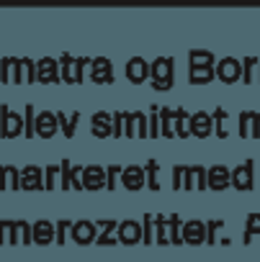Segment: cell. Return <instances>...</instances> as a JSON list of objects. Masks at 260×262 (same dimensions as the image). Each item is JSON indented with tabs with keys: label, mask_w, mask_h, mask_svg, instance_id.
Masks as SVG:
<instances>
[{
	"label": "cell",
	"mask_w": 260,
	"mask_h": 262,
	"mask_svg": "<svg viewBox=\"0 0 260 262\" xmlns=\"http://www.w3.org/2000/svg\"><path fill=\"white\" fill-rule=\"evenodd\" d=\"M173 137H181V139L191 137V116H188L186 108L173 111Z\"/></svg>",
	"instance_id": "cell-25"
},
{
	"label": "cell",
	"mask_w": 260,
	"mask_h": 262,
	"mask_svg": "<svg viewBox=\"0 0 260 262\" xmlns=\"http://www.w3.org/2000/svg\"><path fill=\"white\" fill-rule=\"evenodd\" d=\"M183 172H186L183 165H175L173 167V188L175 190H183Z\"/></svg>",
	"instance_id": "cell-50"
},
{
	"label": "cell",
	"mask_w": 260,
	"mask_h": 262,
	"mask_svg": "<svg viewBox=\"0 0 260 262\" xmlns=\"http://www.w3.org/2000/svg\"><path fill=\"white\" fill-rule=\"evenodd\" d=\"M116 242H121V244H126V247L139 244V242H142V224L134 221V219L121 221L118 229H116Z\"/></svg>",
	"instance_id": "cell-5"
},
{
	"label": "cell",
	"mask_w": 260,
	"mask_h": 262,
	"mask_svg": "<svg viewBox=\"0 0 260 262\" xmlns=\"http://www.w3.org/2000/svg\"><path fill=\"white\" fill-rule=\"evenodd\" d=\"M214 77H219L222 82H237L239 77H242V64L237 62V59H232V57H227V59H222L216 67H214Z\"/></svg>",
	"instance_id": "cell-10"
},
{
	"label": "cell",
	"mask_w": 260,
	"mask_h": 262,
	"mask_svg": "<svg viewBox=\"0 0 260 262\" xmlns=\"http://www.w3.org/2000/svg\"><path fill=\"white\" fill-rule=\"evenodd\" d=\"M257 70H260V59L247 57V59L242 62V80H245V82H255V80H257Z\"/></svg>",
	"instance_id": "cell-34"
},
{
	"label": "cell",
	"mask_w": 260,
	"mask_h": 262,
	"mask_svg": "<svg viewBox=\"0 0 260 262\" xmlns=\"http://www.w3.org/2000/svg\"><path fill=\"white\" fill-rule=\"evenodd\" d=\"M59 180V165H49L44 170V190H54Z\"/></svg>",
	"instance_id": "cell-42"
},
{
	"label": "cell",
	"mask_w": 260,
	"mask_h": 262,
	"mask_svg": "<svg viewBox=\"0 0 260 262\" xmlns=\"http://www.w3.org/2000/svg\"><path fill=\"white\" fill-rule=\"evenodd\" d=\"M150 77H152V88L157 93H168L173 88V59L157 57L155 62H150Z\"/></svg>",
	"instance_id": "cell-2"
},
{
	"label": "cell",
	"mask_w": 260,
	"mask_h": 262,
	"mask_svg": "<svg viewBox=\"0 0 260 262\" xmlns=\"http://www.w3.org/2000/svg\"><path fill=\"white\" fill-rule=\"evenodd\" d=\"M157 116H160V137L173 139V108L163 105V108L157 111Z\"/></svg>",
	"instance_id": "cell-31"
},
{
	"label": "cell",
	"mask_w": 260,
	"mask_h": 262,
	"mask_svg": "<svg viewBox=\"0 0 260 262\" xmlns=\"http://www.w3.org/2000/svg\"><path fill=\"white\" fill-rule=\"evenodd\" d=\"M31 236H34V244H52L54 242V224L47 221V219H39L36 224H31Z\"/></svg>",
	"instance_id": "cell-23"
},
{
	"label": "cell",
	"mask_w": 260,
	"mask_h": 262,
	"mask_svg": "<svg viewBox=\"0 0 260 262\" xmlns=\"http://www.w3.org/2000/svg\"><path fill=\"white\" fill-rule=\"evenodd\" d=\"M188 59H191V64L214 67V54H211V52H206V49H193V52L188 54Z\"/></svg>",
	"instance_id": "cell-38"
},
{
	"label": "cell",
	"mask_w": 260,
	"mask_h": 262,
	"mask_svg": "<svg viewBox=\"0 0 260 262\" xmlns=\"http://www.w3.org/2000/svg\"><path fill=\"white\" fill-rule=\"evenodd\" d=\"M116 229H118V221L113 219H101L95 224V244L98 247H113L118 244L116 242Z\"/></svg>",
	"instance_id": "cell-8"
},
{
	"label": "cell",
	"mask_w": 260,
	"mask_h": 262,
	"mask_svg": "<svg viewBox=\"0 0 260 262\" xmlns=\"http://www.w3.org/2000/svg\"><path fill=\"white\" fill-rule=\"evenodd\" d=\"M124 137H126V139H150V134H147V116H145L142 111L129 113Z\"/></svg>",
	"instance_id": "cell-6"
},
{
	"label": "cell",
	"mask_w": 260,
	"mask_h": 262,
	"mask_svg": "<svg viewBox=\"0 0 260 262\" xmlns=\"http://www.w3.org/2000/svg\"><path fill=\"white\" fill-rule=\"evenodd\" d=\"M211 131H214V121L206 111H198L191 116V137L206 139V137H211Z\"/></svg>",
	"instance_id": "cell-16"
},
{
	"label": "cell",
	"mask_w": 260,
	"mask_h": 262,
	"mask_svg": "<svg viewBox=\"0 0 260 262\" xmlns=\"http://www.w3.org/2000/svg\"><path fill=\"white\" fill-rule=\"evenodd\" d=\"M168 234H170V244H175V247L183 244V221L178 213L168 216Z\"/></svg>",
	"instance_id": "cell-30"
},
{
	"label": "cell",
	"mask_w": 260,
	"mask_h": 262,
	"mask_svg": "<svg viewBox=\"0 0 260 262\" xmlns=\"http://www.w3.org/2000/svg\"><path fill=\"white\" fill-rule=\"evenodd\" d=\"M121 185H124L126 190H132V193L147 188L145 167H139V165H126V167H121Z\"/></svg>",
	"instance_id": "cell-4"
},
{
	"label": "cell",
	"mask_w": 260,
	"mask_h": 262,
	"mask_svg": "<svg viewBox=\"0 0 260 262\" xmlns=\"http://www.w3.org/2000/svg\"><path fill=\"white\" fill-rule=\"evenodd\" d=\"M24 137L26 139L36 137V111H34V103H29L26 111H24Z\"/></svg>",
	"instance_id": "cell-32"
},
{
	"label": "cell",
	"mask_w": 260,
	"mask_h": 262,
	"mask_svg": "<svg viewBox=\"0 0 260 262\" xmlns=\"http://www.w3.org/2000/svg\"><path fill=\"white\" fill-rule=\"evenodd\" d=\"M90 64L88 57H72V54H62L59 57V80H65L67 85H80L85 77V67Z\"/></svg>",
	"instance_id": "cell-1"
},
{
	"label": "cell",
	"mask_w": 260,
	"mask_h": 262,
	"mask_svg": "<svg viewBox=\"0 0 260 262\" xmlns=\"http://www.w3.org/2000/svg\"><path fill=\"white\" fill-rule=\"evenodd\" d=\"M21 190H44V172L39 165H26L21 170Z\"/></svg>",
	"instance_id": "cell-13"
},
{
	"label": "cell",
	"mask_w": 260,
	"mask_h": 262,
	"mask_svg": "<svg viewBox=\"0 0 260 262\" xmlns=\"http://www.w3.org/2000/svg\"><path fill=\"white\" fill-rule=\"evenodd\" d=\"M0 190H8L6 188V165H0Z\"/></svg>",
	"instance_id": "cell-52"
},
{
	"label": "cell",
	"mask_w": 260,
	"mask_h": 262,
	"mask_svg": "<svg viewBox=\"0 0 260 262\" xmlns=\"http://www.w3.org/2000/svg\"><path fill=\"white\" fill-rule=\"evenodd\" d=\"M57 116L52 113V111H42V113H36V137H42V139H52L54 134H57Z\"/></svg>",
	"instance_id": "cell-21"
},
{
	"label": "cell",
	"mask_w": 260,
	"mask_h": 262,
	"mask_svg": "<svg viewBox=\"0 0 260 262\" xmlns=\"http://www.w3.org/2000/svg\"><path fill=\"white\" fill-rule=\"evenodd\" d=\"M36 82H42V85L59 82V62L52 59V57L39 59V62H36Z\"/></svg>",
	"instance_id": "cell-7"
},
{
	"label": "cell",
	"mask_w": 260,
	"mask_h": 262,
	"mask_svg": "<svg viewBox=\"0 0 260 262\" xmlns=\"http://www.w3.org/2000/svg\"><path fill=\"white\" fill-rule=\"evenodd\" d=\"M126 118H129V113H126V111H118V113H113V116H111V128H113V134H111V137H124Z\"/></svg>",
	"instance_id": "cell-40"
},
{
	"label": "cell",
	"mask_w": 260,
	"mask_h": 262,
	"mask_svg": "<svg viewBox=\"0 0 260 262\" xmlns=\"http://www.w3.org/2000/svg\"><path fill=\"white\" fill-rule=\"evenodd\" d=\"M11 229H13V221H11V219H0V247L8 244V239H11Z\"/></svg>",
	"instance_id": "cell-48"
},
{
	"label": "cell",
	"mask_w": 260,
	"mask_h": 262,
	"mask_svg": "<svg viewBox=\"0 0 260 262\" xmlns=\"http://www.w3.org/2000/svg\"><path fill=\"white\" fill-rule=\"evenodd\" d=\"M90 80L95 85H111L113 82V67L106 57H98V59H90Z\"/></svg>",
	"instance_id": "cell-9"
},
{
	"label": "cell",
	"mask_w": 260,
	"mask_h": 262,
	"mask_svg": "<svg viewBox=\"0 0 260 262\" xmlns=\"http://www.w3.org/2000/svg\"><path fill=\"white\" fill-rule=\"evenodd\" d=\"M0 82L3 85H21V70L16 57H3L0 59Z\"/></svg>",
	"instance_id": "cell-20"
},
{
	"label": "cell",
	"mask_w": 260,
	"mask_h": 262,
	"mask_svg": "<svg viewBox=\"0 0 260 262\" xmlns=\"http://www.w3.org/2000/svg\"><path fill=\"white\" fill-rule=\"evenodd\" d=\"M57 116V126H59V131L65 134V139H72L75 137V126H77V121H80V111H75V113H65V111H57L54 113Z\"/></svg>",
	"instance_id": "cell-26"
},
{
	"label": "cell",
	"mask_w": 260,
	"mask_h": 262,
	"mask_svg": "<svg viewBox=\"0 0 260 262\" xmlns=\"http://www.w3.org/2000/svg\"><path fill=\"white\" fill-rule=\"evenodd\" d=\"M252 234H260V213H250L247 219H245V244H250L252 242Z\"/></svg>",
	"instance_id": "cell-36"
},
{
	"label": "cell",
	"mask_w": 260,
	"mask_h": 262,
	"mask_svg": "<svg viewBox=\"0 0 260 262\" xmlns=\"http://www.w3.org/2000/svg\"><path fill=\"white\" fill-rule=\"evenodd\" d=\"M142 244H155V213H145L142 219Z\"/></svg>",
	"instance_id": "cell-35"
},
{
	"label": "cell",
	"mask_w": 260,
	"mask_h": 262,
	"mask_svg": "<svg viewBox=\"0 0 260 262\" xmlns=\"http://www.w3.org/2000/svg\"><path fill=\"white\" fill-rule=\"evenodd\" d=\"M229 178H232V172L224 165H214V167L206 170V188L224 190V188H229Z\"/></svg>",
	"instance_id": "cell-19"
},
{
	"label": "cell",
	"mask_w": 260,
	"mask_h": 262,
	"mask_svg": "<svg viewBox=\"0 0 260 262\" xmlns=\"http://www.w3.org/2000/svg\"><path fill=\"white\" fill-rule=\"evenodd\" d=\"M70 229H72V221H67V219L57 221V226H54V242H57V244H65V242H67Z\"/></svg>",
	"instance_id": "cell-44"
},
{
	"label": "cell",
	"mask_w": 260,
	"mask_h": 262,
	"mask_svg": "<svg viewBox=\"0 0 260 262\" xmlns=\"http://www.w3.org/2000/svg\"><path fill=\"white\" fill-rule=\"evenodd\" d=\"M106 188V170L101 165H85L83 167V190H101Z\"/></svg>",
	"instance_id": "cell-11"
},
{
	"label": "cell",
	"mask_w": 260,
	"mask_h": 262,
	"mask_svg": "<svg viewBox=\"0 0 260 262\" xmlns=\"http://www.w3.org/2000/svg\"><path fill=\"white\" fill-rule=\"evenodd\" d=\"M6 188L21 190V170H16L13 165H6Z\"/></svg>",
	"instance_id": "cell-39"
},
{
	"label": "cell",
	"mask_w": 260,
	"mask_h": 262,
	"mask_svg": "<svg viewBox=\"0 0 260 262\" xmlns=\"http://www.w3.org/2000/svg\"><path fill=\"white\" fill-rule=\"evenodd\" d=\"M183 190H206V167H186L183 172Z\"/></svg>",
	"instance_id": "cell-18"
},
{
	"label": "cell",
	"mask_w": 260,
	"mask_h": 262,
	"mask_svg": "<svg viewBox=\"0 0 260 262\" xmlns=\"http://www.w3.org/2000/svg\"><path fill=\"white\" fill-rule=\"evenodd\" d=\"M70 170H72V162L62 160L59 162V188L62 190H70Z\"/></svg>",
	"instance_id": "cell-45"
},
{
	"label": "cell",
	"mask_w": 260,
	"mask_h": 262,
	"mask_svg": "<svg viewBox=\"0 0 260 262\" xmlns=\"http://www.w3.org/2000/svg\"><path fill=\"white\" fill-rule=\"evenodd\" d=\"M252 121H255V113H252V111H245V113L239 116V137H250Z\"/></svg>",
	"instance_id": "cell-46"
},
{
	"label": "cell",
	"mask_w": 260,
	"mask_h": 262,
	"mask_svg": "<svg viewBox=\"0 0 260 262\" xmlns=\"http://www.w3.org/2000/svg\"><path fill=\"white\" fill-rule=\"evenodd\" d=\"M147 77H150V62H145L142 57H132L126 62V80L129 82L142 85Z\"/></svg>",
	"instance_id": "cell-15"
},
{
	"label": "cell",
	"mask_w": 260,
	"mask_h": 262,
	"mask_svg": "<svg viewBox=\"0 0 260 262\" xmlns=\"http://www.w3.org/2000/svg\"><path fill=\"white\" fill-rule=\"evenodd\" d=\"M211 121H214V131H216V137H219V139H227V128H224L227 111H224V108H216V111H214V116H211Z\"/></svg>",
	"instance_id": "cell-41"
},
{
	"label": "cell",
	"mask_w": 260,
	"mask_h": 262,
	"mask_svg": "<svg viewBox=\"0 0 260 262\" xmlns=\"http://www.w3.org/2000/svg\"><path fill=\"white\" fill-rule=\"evenodd\" d=\"M16 137H24V116H18L3 103L0 105V139H16Z\"/></svg>",
	"instance_id": "cell-3"
},
{
	"label": "cell",
	"mask_w": 260,
	"mask_h": 262,
	"mask_svg": "<svg viewBox=\"0 0 260 262\" xmlns=\"http://www.w3.org/2000/svg\"><path fill=\"white\" fill-rule=\"evenodd\" d=\"M183 242L186 244H201L206 242V224L193 219V221H183Z\"/></svg>",
	"instance_id": "cell-22"
},
{
	"label": "cell",
	"mask_w": 260,
	"mask_h": 262,
	"mask_svg": "<svg viewBox=\"0 0 260 262\" xmlns=\"http://www.w3.org/2000/svg\"><path fill=\"white\" fill-rule=\"evenodd\" d=\"M90 134L95 139H108L113 134V128H111V113L98 111V113L90 116Z\"/></svg>",
	"instance_id": "cell-17"
},
{
	"label": "cell",
	"mask_w": 260,
	"mask_h": 262,
	"mask_svg": "<svg viewBox=\"0 0 260 262\" xmlns=\"http://www.w3.org/2000/svg\"><path fill=\"white\" fill-rule=\"evenodd\" d=\"M145 178H147V188L150 190H160V162L150 160L145 165Z\"/></svg>",
	"instance_id": "cell-33"
},
{
	"label": "cell",
	"mask_w": 260,
	"mask_h": 262,
	"mask_svg": "<svg viewBox=\"0 0 260 262\" xmlns=\"http://www.w3.org/2000/svg\"><path fill=\"white\" fill-rule=\"evenodd\" d=\"M70 236H72L75 244H83V247H85V244H93V242H95V224L88 221V219H80V221L72 224Z\"/></svg>",
	"instance_id": "cell-12"
},
{
	"label": "cell",
	"mask_w": 260,
	"mask_h": 262,
	"mask_svg": "<svg viewBox=\"0 0 260 262\" xmlns=\"http://www.w3.org/2000/svg\"><path fill=\"white\" fill-rule=\"evenodd\" d=\"M257 82H260V70H257Z\"/></svg>",
	"instance_id": "cell-53"
},
{
	"label": "cell",
	"mask_w": 260,
	"mask_h": 262,
	"mask_svg": "<svg viewBox=\"0 0 260 262\" xmlns=\"http://www.w3.org/2000/svg\"><path fill=\"white\" fill-rule=\"evenodd\" d=\"M118 180H121V167L118 165L106 167V190H116L118 188Z\"/></svg>",
	"instance_id": "cell-43"
},
{
	"label": "cell",
	"mask_w": 260,
	"mask_h": 262,
	"mask_svg": "<svg viewBox=\"0 0 260 262\" xmlns=\"http://www.w3.org/2000/svg\"><path fill=\"white\" fill-rule=\"evenodd\" d=\"M188 80L193 85H206L214 80V67H201V64H191L188 67Z\"/></svg>",
	"instance_id": "cell-27"
},
{
	"label": "cell",
	"mask_w": 260,
	"mask_h": 262,
	"mask_svg": "<svg viewBox=\"0 0 260 262\" xmlns=\"http://www.w3.org/2000/svg\"><path fill=\"white\" fill-rule=\"evenodd\" d=\"M157 105L150 108V116H147V134L150 139H160V116H157Z\"/></svg>",
	"instance_id": "cell-37"
},
{
	"label": "cell",
	"mask_w": 260,
	"mask_h": 262,
	"mask_svg": "<svg viewBox=\"0 0 260 262\" xmlns=\"http://www.w3.org/2000/svg\"><path fill=\"white\" fill-rule=\"evenodd\" d=\"M70 190H83V167L72 165L70 170Z\"/></svg>",
	"instance_id": "cell-47"
},
{
	"label": "cell",
	"mask_w": 260,
	"mask_h": 262,
	"mask_svg": "<svg viewBox=\"0 0 260 262\" xmlns=\"http://www.w3.org/2000/svg\"><path fill=\"white\" fill-rule=\"evenodd\" d=\"M11 247H29L34 244V236H31V224L26 219H18L13 221V229H11V239H8Z\"/></svg>",
	"instance_id": "cell-14"
},
{
	"label": "cell",
	"mask_w": 260,
	"mask_h": 262,
	"mask_svg": "<svg viewBox=\"0 0 260 262\" xmlns=\"http://www.w3.org/2000/svg\"><path fill=\"white\" fill-rule=\"evenodd\" d=\"M229 185H234L237 190H250L252 188V162H245L237 170H232Z\"/></svg>",
	"instance_id": "cell-24"
},
{
	"label": "cell",
	"mask_w": 260,
	"mask_h": 262,
	"mask_svg": "<svg viewBox=\"0 0 260 262\" xmlns=\"http://www.w3.org/2000/svg\"><path fill=\"white\" fill-rule=\"evenodd\" d=\"M250 137L260 139V113H255V121H252V131H250Z\"/></svg>",
	"instance_id": "cell-51"
},
{
	"label": "cell",
	"mask_w": 260,
	"mask_h": 262,
	"mask_svg": "<svg viewBox=\"0 0 260 262\" xmlns=\"http://www.w3.org/2000/svg\"><path fill=\"white\" fill-rule=\"evenodd\" d=\"M18 70H21V85H36V62L24 57L18 59Z\"/></svg>",
	"instance_id": "cell-28"
},
{
	"label": "cell",
	"mask_w": 260,
	"mask_h": 262,
	"mask_svg": "<svg viewBox=\"0 0 260 262\" xmlns=\"http://www.w3.org/2000/svg\"><path fill=\"white\" fill-rule=\"evenodd\" d=\"M222 226H224V221H219V219L206 221V242H209V244H214V234H216Z\"/></svg>",
	"instance_id": "cell-49"
},
{
	"label": "cell",
	"mask_w": 260,
	"mask_h": 262,
	"mask_svg": "<svg viewBox=\"0 0 260 262\" xmlns=\"http://www.w3.org/2000/svg\"><path fill=\"white\" fill-rule=\"evenodd\" d=\"M155 244H160V247L170 244V234H168V216H165V213H155Z\"/></svg>",
	"instance_id": "cell-29"
}]
</instances>
